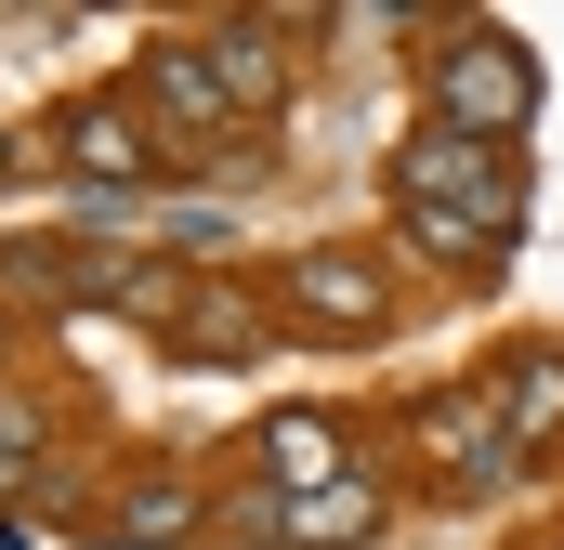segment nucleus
Instances as JSON below:
<instances>
[{
	"label": "nucleus",
	"mask_w": 564,
	"mask_h": 550,
	"mask_svg": "<svg viewBox=\"0 0 564 550\" xmlns=\"http://www.w3.org/2000/svg\"><path fill=\"white\" fill-rule=\"evenodd\" d=\"M341 472H368V459H355V419H328V407H276L250 432V485H276V498H315Z\"/></svg>",
	"instance_id": "obj_11"
},
{
	"label": "nucleus",
	"mask_w": 564,
	"mask_h": 550,
	"mask_svg": "<svg viewBox=\"0 0 564 550\" xmlns=\"http://www.w3.org/2000/svg\"><path fill=\"white\" fill-rule=\"evenodd\" d=\"M552 550H564V538H552Z\"/></svg>",
	"instance_id": "obj_21"
},
{
	"label": "nucleus",
	"mask_w": 564,
	"mask_h": 550,
	"mask_svg": "<svg viewBox=\"0 0 564 550\" xmlns=\"http://www.w3.org/2000/svg\"><path fill=\"white\" fill-rule=\"evenodd\" d=\"M132 106H144V132H158V170H210V157L237 144V106H224L197 26H158L132 53Z\"/></svg>",
	"instance_id": "obj_3"
},
{
	"label": "nucleus",
	"mask_w": 564,
	"mask_h": 550,
	"mask_svg": "<svg viewBox=\"0 0 564 550\" xmlns=\"http://www.w3.org/2000/svg\"><path fill=\"white\" fill-rule=\"evenodd\" d=\"M302 40H315V13H210V26H197V53H210V79H224L237 132H276Z\"/></svg>",
	"instance_id": "obj_6"
},
{
	"label": "nucleus",
	"mask_w": 564,
	"mask_h": 550,
	"mask_svg": "<svg viewBox=\"0 0 564 550\" xmlns=\"http://www.w3.org/2000/svg\"><path fill=\"white\" fill-rule=\"evenodd\" d=\"M13 170H26V157H13V132H0V184H13Z\"/></svg>",
	"instance_id": "obj_19"
},
{
	"label": "nucleus",
	"mask_w": 564,
	"mask_h": 550,
	"mask_svg": "<svg viewBox=\"0 0 564 550\" xmlns=\"http://www.w3.org/2000/svg\"><path fill=\"white\" fill-rule=\"evenodd\" d=\"M184 301H197V263H171V250H119V275H106V315L119 328H184Z\"/></svg>",
	"instance_id": "obj_15"
},
{
	"label": "nucleus",
	"mask_w": 564,
	"mask_h": 550,
	"mask_svg": "<svg viewBox=\"0 0 564 550\" xmlns=\"http://www.w3.org/2000/svg\"><path fill=\"white\" fill-rule=\"evenodd\" d=\"M0 550H40V525H26V512H0Z\"/></svg>",
	"instance_id": "obj_17"
},
{
	"label": "nucleus",
	"mask_w": 564,
	"mask_h": 550,
	"mask_svg": "<svg viewBox=\"0 0 564 550\" xmlns=\"http://www.w3.org/2000/svg\"><path fill=\"white\" fill-rule=\"evenodd\" d=\"M40 170H66L79 197H144L158 184V132H144L132 92H79L40 119Z\"/></svg>",
	"instance_id": "obj_5"
},
{
	"label": "nucleus",
	"mask_w": 564,
	"mask_h": 550,
	"mask_svg": "<svg viewBox=\"0 0 564 550\" xmlns=\"http://www.w3.org/2000/svg\"><path fill=\"white\" fill-rule=\"evenodd\" d=\"M394 525V472H341L315 498H289V550H368Z\"/></svg>",
	"instance_id": "obj_13"
},
{
	"label": "nucleus",
	"mask_w": 564,
	"mask_h": 550,
	"mask_svg": "<svg viewBox=\"0 0 564 550\" xmlns=\"http://www.w3.org/2000/svg\"><path fill=\"white\" fill-rule=\"evenodd\" d=\"M512 432H499V381H433L421 407H408V459L433 472V498H459V472L473 459H499Z\"/></svg>",
	"instance_id": "obj_10"
},
{
	"label": "nucleus",
	"mask_w": 564,
	"mask_h": 550,
	"mask_svg": "<svg viewBox=\"0 0 564 550\" xmlns=\"http://www.w3.org/2000/svg\"><path fill=\"white\" fill-rule=\"evenodd\" d=\"M525 119H539V53H525L499 13H433V53H421V132L512 144Z\"/></svg>",
	"instance_id": "obj_1"
},
{
	"label": "nucleus",
	"mask_w": 564,
	"mask_h": 550,
	"mask_svg": "<svg viewBox=\"0 0 564 550\" xmlns=\"http://www.w3.org/2000/svg\"><path fill=\"white\" fill-rule=\"evenodd\" d=\"M0 381H13V315H0Z\"/></svg>",
	"instance_id": "obj_18"
},
{
	"label": "nucleus",
	"mask_w": 564,
	"mask_h": 550,
	"mask_svg": "<svg viewBox=\"0 0 564 550\" xmlns=\"http://www.w3.org/2000/svg\"><path fill=\"white\" fill-rule=\"evenodd\" d=\"M26 512H40V525H66V512H106V472H93V459H40Z\"/></svg>",
	"instance_id": "obj_16"
},
{
	"label": "nucleus",
	"mask_w": 564,
	"mask_h": 550,
	"mask_svg": "<svg viewBox=\"0 0 564 550\" xmlns=\"http://www.w3.org/2000/svg\"><path fill=\"white\" fill-rule=\"evenodd\" d=\"M499 381V432L539 459V446H564V341H525V354H499L486 367Z\"/></svg>",
	"instance_id": "obj_14"
},
{
	"label": "nucleus",
	"mask_w": 564,
	"mask_h": 550,
	"mask_svg": "<svg viewBox=\"0 0 564 550\" xmlns=\"http://www.w3.org/2000/svg\"><path fill=\"white\" fill-rule=\"evenodd\" d=\"M106 237H0V315H106Z\"/></svg>",
	"instance_id": "obj_7"
},
{
	"label": "nucleus",
	"mask_w": 564,
	"mask_h": 550,
	"mask_svg": "<svg viewBox=\"0 0 564 550\" xmlns=\"http://www.w3.org/2000/svg\"><path fill=\"white\" fill-rule=\"evenodd\" d=\"M79 550H132V538H79Z\"/></svg>",
	"instance_id": "obj_20"
},
{
	"label": "nucleus",
	"mask_w": 564,
	"mask_h": 550,
	"mask_svg": "<svg viewBox=\"0 0 564 550\" xmlns=\"http://www.w3.org/2000/svg\"><path fill=\"white\" fill-rule=\"evenodd\" d=\"M394 263H433V275H459V288H486V275L512 263V237L486 223V210H446V197H394V237H381Z\"/></svg>",
	"instance_id": "obj_12"
},
{
	"label": "nucleus",
	"mask_w": 564,
	"mask_h": 550,
	"mask_svg": "<svg viewBox=\"0 0 564 550\" xmlns=\"http://www.w3.org/2000/svg\"><path fill=\"white\" fill-rule=\"evenodd\" d=\"M210 512H224V485L184 472V459H132V472H106V538H132V550L210 538Z\"/></svg>",
	"instance_id": "obj_8"
},
{
	"label": "nucleus",
	"mask_w": 564,
	"mask_h": 550,
	"mask_svg": "<svg viewBox=\"0 0 564 550\" xmlns=\"http://www.w3.org/2000/svg\"><path fill=\"white\" fill-rule=\"evenodd\" d=\"M276 341H289V328H276V301H263V275H237V263L197 275V301H184V328H171L184 367H263Z\"/></svg>",
	"instance_id": "obj_9"
},
{
	"label": "nucleus",
	"mask_w": 564,
	"mask_h": 550,
	"mask_svg": "<svg viewBox=\"0 0 564 550\" xmlns=\"http://www.w3.org/2000/svg\"><path fill=\"white\" fill-rule=\"evenodd\" d=\"M381 197H446V210H486L499 237H525V157L473 132H408L381 157Z\"/></svg>",
	"instance_id": "obj_4"
},
{
	"label": "nucleus",
	"mask_w": 564,
	"mask_h": 550,
	"mask_svg": "<svg viewBox=\"0 0 564 550\" xmlns=\"http://www.w3.org/2000/svg\"><path fill=\"white\" fill-rule=\"evenodd\" d=\"M263 301H276L289 341H394L408 275H394V250H368V237H315V250H289L263 275Z\"/></svg>",
	"instance_id": "obj_2"
}]
</instances>
